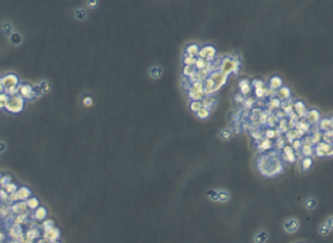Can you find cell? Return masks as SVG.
<instances>
[{"label":"cell","mask_w":333,"mask_h":243,"mask_svg":"<svg viewBox=\"0 0 333 243\" xmlns=\"http://www.w3.org/2000/svg\"><path fill=\"white\" fill-rule=\"evenodd\" d=\"M24 107H25V99L19 94H16L14 96H9V99L6 102L5 110L9 113L18 114L22 112Z\"/></svg>","instance_id":"1"},{"label":"cell","mask_w":333,"mask_h":243,"mask_svg":"<svg viewBox=\"0 0 333 243\" xmlns=\"http://www.w3.org/2000/svg\"><path fill=\"white\" fill-rule=\"evenodd\" d=\"M238 70H239V62L238 61L232 60L230 58H224L221 60L220 71L226 76L232 73H236Z\"/></svg>","instance_id":"2"},{"label":"cell","mask_w":333,"mask_h":243,"mask_svg":"<svg viewBox=\"0 0 333 243\" xmlns=\"http://www.w3.org/2000/svg\"><path fill=\"white\" fill-rule=\"evenodd\" d=\"M215 55H216V49L211 45H206L200 49L198 57L204 58V59H206L208 62H212V61H214Z\"/></svg>","instance_id":"3"},{"label":"cell","mask_w":333,"mask_h":243,"mask_svg":"<svg viewBox=\"0 0 333 243\" xmlns=\"http://www.w3.org/2000/svg\"><path fill=\"white\" fill-rule=\"evenodd\" d=\"M18 94L22 96L24 99L33 100V87L29 84H21L18 85Z\"/></svg>","instance_id":"4"},{"label":"cell","mask_w":333,"mask_h":243,"mask_svg":"<svg viewBox=\"0 0 333 243\" xmlns=\"http://www.w3.org/2000/svg\"><path fill=\"white\" fill-rule=\"evenodd\" d=\"M2 81L4 84L5 88L11 87H18L20 84V79L19 76L15 74H7L4 76H2Z\"/></svg>","instance_id":"5"},{"label":"cell","mask_w":333,"mask_h":243,"mask_svg":"<svg viewBox=\"0 0 333 243\" xmlns=\"http://www.w3.org/2000/svg\"><path fill=\"white\" fill-rule=\"evenodd\" d=\"M283 229H285V231L288 233H294L298 230L299 229V221L296 219H290L287 220L285 223L283 224Z\"/></svg>","instance_id":"6"},{"label":"cell","mask_w":333,"mask_h":243,"mask_svg":"<svg viewBox=\"0 0 333 243\" xmlns=\"http://www.w3.org/2000/svg\"><path fill=\"white\" fill-rule=\"evenodd\" d=\"M60 237V230L57 227H53L49 230H46L44 233V238H46V240L51 241V242H55L57 241V239Z\"/></svg>","instance_id":"7"},{"label":"cell","mask_w":333,"mask_h":243,"mask_svg":"<svg viewBox=\"0 0 333 243\" xmlns=\"http://www.w3.org/2000/svg\"><path fill=\"white\" fill-rule=\"evenodd\" d=\"M188 95H189V97H190V99H192V101H195V100L201 101L206 96L203 90H198V89H195L192 87L188 89Z\"/></svg>","instance_id":"8"},{"label":"cell","mask_w":333,"mask_h":243,"mask_svg":"<svg viewBox=\"0 0 333 243\" xmlns=\"http://www.w3.org/2000/svg\"><path fill=\"white\" fill-rule=\"evenodd\" d=\"M239 87H240L241 93H242L243 95L249 94L250 92V90H252V85L250 84L249 81H247V79H242V81H240Z\"/></svg>","instance_id":"9"},{"label":"cell","mask_w":333,"mask_h":243,"mask_svg":"<svg viewBox=\"0 0 333 243\" xmlns=\"http://www.w3.org/2000/svg\"><path fill=\"white\" fill-rule=\"evenodd\" d=\"M201 101V104H203V107L207 108L208 110H211V108L215 103V99L211 95H206Z\"/></svg>","instance_id":"10"},{"label":"cell","mask_w":333,"mask_h":243,"mask_svg":"<svg viewBox=\"0 0 333 243\" xmlns=\"http://www.w3.org/2000/svg\"><path fill=\"white\" fill-rule=\"evenodd\" d=\"M200 49L201 48L198 47V45L197 44H189L187 47H186V54L189 55V56L198 57Z\"/></svg>","instance_id":"11"},{"label":"cell","mask_w":333,"mask_h":243,"mask_svg":"<svg viewBox=\"0 0 333 243\" xmlns=\"http://www.w3.org/2000/svg\"><path fill=\"white\" fill-rule=\"evenodd\" d=\"M268 239V233L265 230H261L258 233H256L253 237V242L255 243H265Z\"/></svg>","instance_id":"12"},{"label":"cell","mask_w":333,"mask_h":243,"mask_svg":"<svg viewBox=\"0 0 333 243\" xmlns=\"http://www.w3.org/2000/svg\"><path fill=\"white\" fill-rule=\"evenodd\" d=\"M208 64H209V62L206 59H204V58L198 57L197 58V61H195V68L197 70L206 69V68L208 67Z\"/></svg>","instance_id":"13"},{"label":"cell","mask_w":333,"mask_h":243,"mask_svg":"<svg viewBox=\"0 0 333 243\" xmlns=\"http://www.w3.org/2000/svg\"><path fill=\"white\" fill-rule=\"evenodd\" d=\"M195 116L201 120H206L210 116V110H208L207 108H204V107H201V108L195 113Z\"/></svg>","instance_id":"14"},{"label":"cell","mask_w":333,"mask_h":243,"mask_svg":"<svg viewBox=\"0 0 333 243\" xmlns=\"http://www.w3.org/2000/svg\"><path fill=\"white\" fill-rule=\"evenodd\" d=\"M269 85L272 89L279 88L281 85H282V79H281L279 76H273V78L270 79Z\"/></svg>","instance_id":"15"},{"label":"cell","mask_w":333,"mask_h":243,"mask_svg":"<svg viewBox=\"0 0 333 243\" xmlns=\"http://www.w3.org/2000/svg\"><path fill=\"white\" fill-rule=\"evenodd\" d=\"M9 37H10V42L14 45L21 44V42H22V40H23L22 35L18 32H13L10 36H9Z\"/></svg>","instance_id":"16"},{"label":"cell","mask_w":333,"mask_h":243,"mask_svg":"<svg viewBox=\"0 0 333 243\" xmlns=\"http://www.w3.org/2000/svg\"><path fill=\"white\" fill-rule=\"evenodd\" d=\"M316 205H317V202L314 198H308L307 201L305 202V208L308 211L313 210V209L316 207Z\"/></svg>","instance_id":"17"},{"label":"cell","mask_w":333,"mask_h":243,"mask_svg":"<svg viewBox=\"0 0 333 243\" xmlns=\"http://www.w3.org/2000/svg\"><path fill=\"white\" fill-rule=\"evenodd\" d=\"M30 195V191L28 188H26V187H23V188H21L19 191L17 192L18 199H26V198H28Z\"/></svg>","instance_id":"18"},{"label":"cell","mask_w":333,"mask_h":243,"mask_svg":"<svg viewBox=\"0 0 333 243\" xmlns=\"http://www.w3.org/2000/svg\"><path fill=\"white\" fill-rule=\"evenodd\" d=\"M330 231L331 230H330V229H329L328 224L326 223H323L322 224H320L319 227V233L321 236H326Z\"/></svg>","instance_id":"19"},{"label":"cell","mask_w":333,"mask_h":243,"mask_svg":"<svg viewBox=\"0 0 333 243\" xmlns=\"http://www.w3.org/2000/svg\"><path fill=\"white\" fill-rule=\"evenodd\" d=\"M46 215H47V211H46V209L43 207L38 208L35 212V218L39 221H42L43 219H45Z\"/></svg>","instance_id":"20"},{"label":"cell","mask_w":333,"mask_h":243,"mask_svg":"<svg viewBox=\"0 0 333 243\" xmlns=\"http://www.w3.org/2000/svg\"><path fill=\"white\" fill-rule=\"evenodd\" d=\"M218 201L222 203H226L230 199V194L226 191V190H222V191H218Z\"/></svg>","instance_id":"21"},{"label":"cell","mask_w":333,"mask_h":243,"mask_svg":"<svg viewBox=\"0 0 333 243\" xmlns=\"http://www.w3.org/2000/svg\"><path fill=\"white\" fill-rule=\"evenodd\" d=\"M197 58H198V57L189 56V55L185 54L184 61H183V63H184V65H185V66H195V61H197Z\"/></svg>","instance_id":"22"},{"label":"cell","mask_w":333,"mask_h":243,"mask_svg":"<svg viewBox=\"0 0 333 243\" xmlns=\"http://www.w3.org/2000/svg\"><path fill=\"white\" fill-rule=\"evenodd\" d=\"M195 71H197V69L195 68V66H185L184 69H183V76L189 78L191 75H193Z\"/></svg>","instance_id":"23"},{"label":"cell","mask_w":333,"mask_h":243,"mask_svg":"<svg viewBox=\"0 0 333 243\" xmlns=\"http://www.w3.org/2000/svg\"><path fill=\"white\" fill-rule=\"evenodd\" d=\"M201 107H203V104H201V101H200V100L192 101L191 104H190V108L194 113H197L198 111L201 108Z\"/></svg>","instance_id":"24"},{"label":"cell","mask_w":333,"mask_h":243,"mask_svg":"<svg viewBox=\"0 0 333 243\" xmlns=\"http://www.w3.org/2000/svg\"><path fill=\"white\" fill-rule=\"evenodd\" d=\"M38 87H41V89L42 90V92H43V93H48V92L50 91V89H51L50 84L47 81H42L41 82H39Z\"/></svg>","instance_id":"25"},{"label":"cell","mask_w":333,"mask_h":243,"mask_svg":"<svg viewBox=\"0 0 333 243\" xmlns=\"http://www.w3.org/2000/svg\"><path fill=\"white\" fill-rule=\"evenodd\" d=\"M2 29L3 32L7 36H10L12 33H13V27H12L10 23H4L2 25Z\"/></svg>","instance_id":"26"},{"label":"cell","mask_w":333,"mask_h":243,"mask_svg":"<svg viewBox=\"0 0 333 243\" xmlns=\"http://www.w3.org/2000/svg\"><path fill=\"white\" fill-rule=\"evenodd\" d=\"M206 195L207 197H208L211 201H218V191H216V190H213V189H210L208 191L206 192Z\"/></svg>","instance_id":"27"},{"label":"cell","mask_w":333,"mask_h":243,"mask_svg":"<svg viewBox=\"0 0 333 243\" xmlns=\"http://www.w3.org/2000/svg\"><path fill=\"white\" fill-rule=\"evenodd\" d=\"M284 152L286 153L287 157H288V160L290 162H294L295 161V156H294V153H293V149L291 147L289 146H286L285 148H284Z\"/></svg>","instance_id":"28"},{"label":"cell","mask_w":333,"mask_h":243,"mask_svg":"<svg viewBox=\"0 0 333 243\" xmlns=\"http://www.w3.org/2000/svg\"><path fill=\"white\" fill-rule=\"evenodd\" d=\"M74 16L77 20L82 21V20L85 19V16H87V13H85V11L82 10V9H78V10H76L74 12Z\"/></svg>","instance_id":"29"},{"label":"cell","mask_w":333,"mask_h":243,"mask_svg":"<svg viewBox=\"0 0 333 243\" xmlns=\"http://www.w3.org/2000/svg\"><path fill=\"white\" fill-rule=\"evenodd\" d=\"M219 136L223 140H229L232 137V131H230L229 130H223L219 133Z\"/></svg>","instance_id":"30"},{"label":"cell","mask_w":333,"mask_h":243,"mask_svg":"<svg viewBox=\"0 0 333 243\" xmlns=\"http://www.w3.org/2000/svg\"><path fill=\"white\" fill-rule=\"evenodd\" d=\"M149 73H151V76H152V78L158 79V78H160V76H161V68L154 67L151 70V72Z\"/></svg>","instance_id":"31"},{"label":"cell","mask_w":333,"mask_h":243,"mask_svg":"<svg viewBox=\"0 0 333 243\" xmlns=\"http://www.w3.org/2000/svg\"><path fill=\"white\" fill-rule=\"evenodd\" d=\"M42 94H43V92H42L41 87H38V85H35V87H33V99H35V98L41 97Z\"/></svg>","instance_id":"32"},{"label":"cell","mask_w":333,"mask_h":243,"mask_svg":"<svg viewBox=\"0 0 333 243\" xmlns=\"http://www.w3.org/2000/svg\"><path fill=\"white\" fill-rule=\"evenodd\" d=\"M311 165H313V161H311V158H305L303 161H302V167H303L305 171L308 170V169L311 167Z\"/></svg>","instance_id":"33"},{"label":"cell","mask_w":333,"mask_h":243,"mask_svg":"<svg viewBox=\"0 0 333 243\" xmlns=\"http://www.w3.org/2000/svg\"><path fill=\"white\" fill-rule=\"evenodd\" d=\"M5 93L8 94L9 96H14V95L18 94V87H11L5 88Z\"/></svg>","instance_id":"34"},{"label":"cell","mask_w":333,"mask_h":243,"mask_svg":"<svg viewBox=\"0 0 333 243\" xmlns=\"http://www.w3.org/2000/svg\"><path fill=\"white\" fill-rule=\"evenodd\" d=\"M182 85H183V87L186 89V90H188V89L192 87V82H191L190 79H189L188 76H183V79H182Z\"/></svg>","instance_id":"35"},{"label":"cell","mask_w":333,"mask_h":243,"mask_svg":"<svg viewBox=\"0 0 333 243\" xmlns=\"http://www.w3.org/2000/svg\"><path fill=\"white\" fill-rule=\"evenodd\" d=\"M27 205H28L30 209H35L38 206V200L35 198H30L27 201Z\"/></svg>","instance_id":"36"},{"label":"cell","mask_w":333,"mask_h":243,"mask_svg":"<svg viewBox=\"0 0 333 243\" xmlns=\"http://www.w3.org/2000/svg\"><path fill=\"white\" fill-rule=\"evenodd\" d=\"M26 205L24 203H18L13 207V211L15 213H22V211L25 210Z\"/></svg>","instance_id":"37"},{"label":"cell","mask_w":333,"mask_h":243,"mask_svg":"<svg viewBox=\"0 0 333 243\" xmlns=\"http://www.w3.org/2000/svg\"><path fill=\"white\" fill-rule=\"evenodd\" d=\"M42 226H43V229H45V231H46V230H49L51 229H53L54 223H53V221L47 220V221H43V224H42Z\"/></svg>","instance_id":"38"},{"label":"cell","mask_w":333,"mask_h":243,"mask_svg":"<svg viewBox=\"0 0 333 243\" xmlns=\"http://www.w3.org/2000/svg\"><path fill=\"white\" fill-rule=\"evenodd\" d=\"M261 148L262 149V150H267V149H269L270 147H271V141L270 140H268V139H265V140H264L262 141V142L261 143Z\"/></svg>","instance_id":"39"},{"label":"cell","mask_w":333,"mask_h":243,"mask_svg":"<svg viewBox=\"0 0 333 243\" xmlns=\"http://www.w3.org/2000/svg\"><path fill=\"white\" fill-rule=\"evenodd\" d=\"M253 102L255 101H253V98H248V99H245V101H244V106L247 109H250L253 105Z\"/></svg>","instance_id":"40"},{"label":"cell","mask_w":333,"mask_h":243,"mask_svg":"<svg viewBox=\"0 0 333 243\" xmlns=\"http://www.w3.org/2000/svg\"><path fill=\"white\" fill-rule=\"evenodd\" d=\"M265 91H266V89H264V87H262V88H256V97H258V98L264 97V94H265Z\"/></svg>","instance_id":"41"},{"label":"cell","mask_w":333,"mask_h":243,"mask_svg":"<svg viewBox=\"0 0 333 243\" xmlns=\"http://www.w3.org/2000/svg\"><path fill=\"white\" fill-rule=\"evenodd\" d=\"M279 93H280V95H282V97L287 98L290 94V90L287 87H282L279 90Z\"/></svg>","instance_id":"42"},{"label":"cell","mask_w":333,"mask_h":243,"mask_svg":"<svg viewBox=\"0 0 333 243\" xmlns=\"http://www.w3.org/2000/svg\"><path fill=\"white\" fill-rule=\"evenodd\" d=\"M264 84L261 81H259V79H255V81H253V87H255V88H262L264 87Z\"/></svg>","instance_id":"43"},{"label":"cell","mask_w":333,"mask_h":243,"mask_svg":"<svg viewBox=\"0 0 333 243\" xmlns=\"http://www.w3.org/2000/svg\"><path fill=\"white\" fill-rule=\"evenodd\" d=\"M303 153L305 156H311L313 151H311V147L308 146V145H305L304 148H303Z\"/></svg>","instance_id":"44"},{"label":"cell","mask_w":333,"mask_h":243,"mask_svg":"<svg viewBox=\"0 0 333 243\" xmlns=\"http://www.w3.org/2000/svg\"><path fill=\"white\" fill-rule=\"evenodd\" d=\"M83 103H84V105L85 107H90L91 105H93V99H91V97L87 96V97L84 98Z\"/></svg>","instance_id":"45"},{"label":"cell","mask_w":333,"mask_h":243,"mask_svg":"<svg viewBox=\"0 0 333 243\" xmlns=\"http://www.w3.org/2000/svg\"><path fill=\"white\" fill-rule=\"evenodd\" d=\"M21 231H22V229H21V226L19 224H15L13 226V229H12V232H13L14 235H19Z\"/></svg>","instance_id":"46"},{"label":"cell","mask_w":333,"mask_h":243,"mask_svg":"<svg viewBox=\"0 0 333 243\" xmlns=\"http://www.w3.org/2000/svg\"><path fill=\"white\" fill-rule=\"evenodd\" d=\"M235 100H236V102L238 103H244V101H245V97H244V95L242 93H238L235 95Z\"/></svg>","instance_id":"47"},{"label":"cell","mask_w":333,"mask_h":243,"mask_svg":"<svg viewBox=\"0 0 333 243\" xmlns=\"http://www.w3.org/2000/svg\"><path fill=\"white\" fill-rule=\"evenodd\" d=\"M38 235V232H36L35 230H30V231H28V233H27V236H28V238L30 239L35 238Z\"/></svg>","instance_id":"48"},{"label":"cell","mask_w":333,"mask_h":243,"mask_svg":"<svg viewBox=\"0 0 333 243\" xmlns=\"http://www.w3.org/2000/svg\"><path fill=\"white\" fill-rule=\"evenodd\" d=\"M97 4H98V0H88V5L90 6V8L91 9L96 8Z\"/></svg>","instance_id":"49"},{"label":"cell","mask_w":333,"mask_h":243,"mask_svg":"<svg viewBox=\"0 0 333 243\" xmlns=\"http://www.w3.org/2000/svg\"><path fill=\"white\" fill-rule=\"evenodd\" d=\"M8 99H9V95L6 94L5 92H3V93L0 94V101H1V102L6 103L8 101Z\"/></svg>","instance_id":"50"},{"label":"cell","mask_w":333,"mask_h":243,"mask_svg":"<svg viewBox=\"0 0 333 243\" xmlns=\"http://www.w3.org/2000/svg\"><path fill=\"white\" fill-rule=\"evenodd\" d=\"M325 223L328 224L329 229H330V230L332 231V230H333V216H330V217H329L328 219H327V221H325Z\"/></svg>","instance_id":"51"},{"label":"cell","mask_w":333,"mask_h":243,"mask_svg":"<svg viewBox=\"0 0 333 243\" xmlns=\"http://www.w3.org/2000/svg\"><path fill=\"white\" fill-rule=\"evenodd\" d=\"M10 180H11L10 177H8V176H7V177H5L1 180L2 185H3V186H5V185H9V183H10Z\"/></svg>","instance_id":"52"},{"label":"cell","mask_w":333,"mask_h":243,"mask_svg":"<svg viewBox=\"0 0 333 243\" xmlns=\"http://www.w3.org/2000/svg\"><path fill=\"white\" fill-rule=\"evenodd\" d=\"M330 124H331V123H330V121H329V120H323V121L321 122V128H326L325 125H327V127H328V125H330Z\"/></svg>","instance_id":"53"},{"label":"cell","mask_w":333,"mask_h":243,"mask_svg":"<svg viewBox=\"0 0 333 243\" xmlns=\"http://www.w3.org/2000/svg\"><path fill=\"white\" fill-rule=\"evenodd\" d=\"M15 190H16V186H15L14 184H9V185L7 186V191L8 192H13V191H15Z\"/></svg>","instance_id":"54"},{"label":"cell","mask_w":333,"mask_h":243,"mask_svg":"<svg viewBox=\"0 0 333 243\" xmlns=\"http://www.w3.org/2000/svg\"><path fill=\"white\" fill-rule=\"evenodd\" d=\"M3 92H5V87H4V84H3L2 78H0V94L3 93Z\"/></svg>","instance_id":"55"},{"label":"cell","mask_w":333,"mask_h":243,"mask_svg":"<svg viewBox=\"0 0 333 243\" xmlns=\"http://www.w3.org/2000/svg\"><path fill=\"white\" fill-rule=\"evenodd\" d=\"M274 136V131H271V130H268L266 131V137L267 138H271Z\"/></svg>","instance_id":"56"},{"label":"cell","mask_w":333,"mask_h":243,"mask_svg":"<svg viewBox=\"0 0 333 243\" xmlns=\"http://www.w3.org/2000/svg\"><path fill=\"white\" fill-rule=\"evenodd\" d=\"M6 149V145L4 142H0V152H3Z\"/></svg>","instance_id":"57"},{"label":"cell","mask_w":333,"mask_h":243,"mask_svg":"<svg viewBox=\"0 0 333 243\" xmlns=\"http://www.w3.org/2000/svg\"><path fill=\"white\" fill-rule=\"evenodd\" d=\"M5 106H6V103L0 101V109H5Z\"/></svg>","instance_id":"58"},{"label":"cell","mask_w":333,"mask_h":243,"mask_svg":"<svg viewBox=\"0 0 333 243\" xmlns=\"http://www.w3.org/2000/svg\"><path fill=\"white\" fill-rule=\"evenodd\" d=\"M38 243H49V242H48V240H45V239H42V240L38 241Z\"/></svg>","instance_id":"59"},{"label":"cell","mask_w":333,"mask_h":243,"mask_svg":"<svg viewBox=\"0 0 333 243\" xmlns=\"http://www.w3.org/2000/svg\"><path fill=\"white\" fill-rule=\"evenodd\" d=\"M53 243H60V242H57V241H55V242H53Z\"/></svg>","instance_id":"60"}]
</instances>
